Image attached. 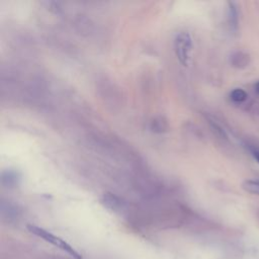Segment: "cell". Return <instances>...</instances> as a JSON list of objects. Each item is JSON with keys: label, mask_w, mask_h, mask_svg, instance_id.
Segmentation results:
<instances>
[{"label": "cell", "mask_w": 259, "mask_h": 259, "mask_svg": "<svg viewBox=\"0 0 259 259\" xmlns=\"http://www.w3.org/2000/svg\"><path fill=\"white\" fill-rule=\"evenodd\" d=\"M230 98L234 102H243L247 99V93L241 88H236L230 93Z\"/></svg>", "instance_id": "52a82bcc"}, {"label": "cell", "mask_w": 259, "mask_h": 259, "mask_svg": "<svg viewBox=\"0 0 259 259\" xmlns=\"http://www.w3.org/2000/svg\"><path fill=\"white\" fill-rule=\"evenodd\" d=\"M253 156H254V158L257 160V162L259 163V151H257V150L254 151V152H253Z\"/></svg>", "instance_id": "9c48e42d"}, {"label": "cell", "mask_w": 259, "mask_h": 259, "mask_svg": "<svg viewBox=\"0 0 259 259\" xmlns=\"http://www.w3.org/2000/svg\"><path fill=\"white\" fill-rule=\"evenodd\" d=\"M231 63L234 67L244 68L249 64V56L243 52H236L231 56Z\"/></svg>", "instance_id": "3957f363"}, {"label": "cell", "mask_w": 259, "mask_h": 259, "mask_svg": "<svg viewBox=\"0 0 259 259\" xmlns=\"http://www.w3.org/2000/svg\"><path fill=\"white\" fill-rule=\"evenodd\" d=\"M27 230L32 233L33 235L41 238L42 240L53 244L54 246L60 248L61 250L67 252L68 254H70L73 258L75 259H82V255L77 251L75 250L69 243H67L65 240H63L62 238L50 233L49 231L42 229V228H39L37 226H34V225H27Z\"/></svg>", "instance_id": "6da1fadb"}, {"label": "cell", "mask_w": 259, "mask_h": 259, "mask_svg": "<svg viewBox=\"0 0 259 259\" xmlns=\"http://www.w3.org/2000/svg\"><path fill=\"white\" fill-rule=\"evenodd\" d=\"M242 187L247 192L259 195V179H251L243 182Z\"/></svg>", "instance_id": "8992f818"}, {"label": "cell", "mask_w": 259, "mask_h": 259, "mask_svg": "<svg viewBox=\"0 0 259 259\" xmlns=\"http://www.w3.org/2000/svg\"><path fill=\"white\" fill-rule=\"evenodd\" d=\"M102 203L107 206L108 208H111V209H117L121 206L122 204V201L115 195L111 194V193H105L103 195V198H102Z\"/></svg>", "instance_id": "277c9868"}, {"label": "cell", "mask_w": 259, "mask_h": 259, "mask_svg": "<svg viewBox=\"0 0 259 259\" xmlns=\"http://www.w3.org/2000/svg\"><path fill=\"white\" fill-rule=\"evenodd\" d=\"M229 22H230L231 28L233 30H237L239 18H238L237 7L234 2H229Z\"/></svg>", "instance_id": "5b68a950"}, {"label": "cell", "mask_w": 259, "mask_h": 259, "mask_svg": "<svg viewBox=\"0 0 259 259\" xmlns=\"http://www.w3.org/2000/svg\"><path fill=\"white\" fill-rule=\"evenodd\" d=\"M254 89H255V91L259 94V81H258L257 83H255V85H254Z\"/></svg>", "instance_id": "30bf717a"}, {"label": "cell", "mask_w": 259, "mask_h": 259, "mask_svg": "<svg viewBox=\"0 0 259 259\" xmlns=\"http://www.w3.org/2000/svg\"><path fill=\"white\" fill-rule=\"evenodd\" d=\"M192 42L191 37L188 32L182 31L179 32L174 39V51L177 56V59L183 66L188 65L189 52L191 50Z\"/></svg>", "instance_id": "7a4b0ae2"}, {"label": "cell", "mask_w": 259, "mask_h": 259, "mask_svg": "<svg viewBox=\"0 0 259 259\" xmlns=\"http://www.w3.org/2000/svg\"><path fill=\"white\" fill-rule=\"evenodd\" d=\"M209 122V124L212 126V128H214V131H215V133L220 136V137H222V138H224V139H226L227 138V135H226V133H225V131L218 124V123H215L214 121H212V120H209L208 121Z\"/></svg>", "instance_id": "ba28073f"}]
</instances>
